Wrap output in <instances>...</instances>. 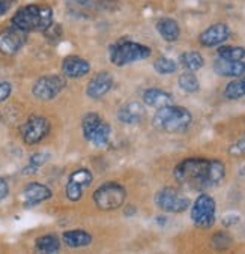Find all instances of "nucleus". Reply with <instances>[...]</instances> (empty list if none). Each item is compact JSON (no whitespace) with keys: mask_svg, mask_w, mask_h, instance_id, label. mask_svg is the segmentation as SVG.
<instances>
[{"mask_svg":"<svg viewBox=\"0 0 245 254\" xmlns=\"http://www.w3.org/2000/svg\"><path fill=\"white\" fill-rule=\"evenodd\" d=\"M35 250L38 253H47V254L58 253L61 250V239L55 233H47L44 236H39L35 241Z\"/></svg>","mask_w":245,"mask_h":254,"instance_id":"obj_21","label":"nucleus"},{"mask_svg":"<svg viewBox=\"0 0 245 254\" xmlns=\"http://www.w3.org/2000/svg\"><path fill=\"white\" fill-rule=\"evenodd\" d=\"M126 200V190L118 182H106L93 192V203L100 211H116Z\"/></svg>","mask_w":245,"mask_h":254,"instance_id":"obj_5","label":"nucleus"},{"mask_svg":"<svg viewBox=\"0 0 245 254\" xmlns=\"http://www.w3.org/2000/svg\"><path fill=\"white\" fill-rule=\"evenodd\" d=\"M26 42V32L12 26L0 33V53L12 56Z\"/></svg>","mask_w":245,"mask_h":254,"instance_id":"obj_12","label":"nucleus"},{"mask_svg":"<svg viewBox=\"0 0 245 254\" xmlns=\"http://www.w3.org/2000/svg\"><path fill=\"white\" fill-rule=\"evenodd\" d=\"M178 64L170 59V58H166V56H160L158 59H155L154 62V69L160 74V75H170V74H175L178 71Z\"/></svg>","mask_w":245,"mask_h":254,"instance_id":"obj_26","label":"nucleus"},{"mask_svg":"<svg viewBox=\"0 0 245 254\" xmlns=\"http://www.w3.org/2000/svg\"><path fill=\"white\" fill-rule=\"evenodd\" d=\"M48 160H50V155L44 154V152H38V154H33L29 160V166L24 169V173H35L39 167H42Z\"/></svg>","mask_w":245,"mask_h":254,"instance_id":"obj_28","label":"nucleus"},{"mask_svg":"<svg viewBox=\"0 0 245 254\" xmlns=\"http://www.w3.org/2000/svg\"><path fill=\"white\" fill-rule=\"evenodd\" d=\"M239 175H241V176H244V178H245V166H244V167H242V169H241V170H239Z\"/></svg>","mask_w":245,"mask_h":254,"instance_id":"obj_36","label":"nucleus"},{"mask_svg":"<svg viewBox=\"0 0 245 254\" xmlns=\"http://www.w3.org/2000/svg\"><path fill=\"white\" fill-rule=\"evenodd\" d=\"M178 84L185 93H195V92H199V89H200L199 78L195 77V74L191 72V71H185L184 74H181L179 78H178Z\"/></svg>","mask_w":245,"mask_h":254,"instance_id":"obj_25","label":"nucleus"},{"mask_svg":"<svg viewBox=\"0 0 245 254\" xmlns=\"http://www.w3.org/2000/svg\"><path fill=\"white\" fill-rule=\"evenodd\" d=\"M12 93V86L8 81H0V103L6 101Z\"/></svg>","mask_w":245,"mask_h":254,"instance_id":"obj_32","label":"nucleus"},{"mask_svg":"<svg viewBox=\"0 0 245 254\" xmlns=\"http://www.w3.org/2000/svg\"><path fill=\"white\" fill-rule=\"evenodd\" d=\"M191 122H192L191 112L185 107L175 106V104L157 109L152 118L154 128L169 134H178L186 131L191 127Z\"/></svg>","mask_w":245,"mask_h":254,"instance_id":"obj_3","label":"nucleus"},{"mask_svg":"<svg viewBox=\"0 0 245 254\" xmlns=\"http://www.w3.org/2000/svg\"><path fill=\"white\" fill-rule=\"evenodd\" d=\"M83 191L84 188L72 181H68L66 182V187H65V195L69 201H78L81 197H83Z\"/></svg>","mask_w":245,"mask_h":254,"instance_id":"obj_29","label":"nucleus"},{"mask_svg":"<svg viewBox=\"0 0 245 254\" xmlns=\"http://www.w3.org/2000/svg\"><path fill=\"white\" fill-rule=\"evenodd\" d=\"M81 131H83V137L98 147L107 146L110 141L112 128L109 122H106L98 113L92 112L84 115L81 121Z\"/></svg>","mask_w":245,"mask_h":254,"instance_id":"obj_6","label":"nucleus"},{"mask_svg":"<svg viewBox=\"0 0 245 254\" xmlns=\"http://www.w3.org/2000/svg\"><path fill=\"white\" fill-rule=\"evenodd\" d=\"M66 86V80L59 75H44L38 78L32 87V93L35 98L41 101H50L56 98Z\"/></svg>","mask_w":245,"mask_h":254,"instance_id":"obj_10","label":"nucleus"},{"mask_svg":"<svg viewBox=\"0 0 245 254\" xmlns=\"http://www.w3.org/2000/svg\"><path fill=\"white\" fill-rule=\"evenodd\" d=\"M90 71V64L78 56H68L62 61V72L66 78H81Z\"/></svg>","mask_w":245,"mask_h":254,"instance_id":"obj_16","label":"nucleus"},{"mask_svg":"<svg viewBox=\"0 0 245 254\" xmlns=\"http://www.w3.org/2000/svg\"><path fill=\"white\" fill-rule=\"evenodd\" d=\"M11 24L26 33L45 32L53 24V11L47 5H26L14 14Z\"/></svg>","mask_w":245,"mask_h":254,"instance_id":"obj_2","label":"nucleus"},{"mask_svg":"<svg viewBox=\"0 0 245 254\" xmlns=\"http://www.w3.org/2000/svg\"><path fill=\"white\" fill-rule=\"evenodd\" d=\"M238 221H239V217H238L236 214H229V215H226V217L223 218V226L230 227V226L236 224Z\"/></svg>","mask_w":245,"mask_h":254,"instance_id":"obj_34","label":"nucleus"},{"mask_svg":"<svg viewBox=\"0 0 245 254\" xmlns=\"http://www.w3.org/2000/svg\"><path fill=\"white\" fill-rule=\"evenodd\" d=\"M92 241H93L92 235L89 232L80 230V229L68 230V232H63V235H62V242L69 248H84V247L90 245Z\"/></svg>","mask_w":245,"mask_h":254,"instance_id":"obj_20","label":"nucleus"},{"mask_svg":"<svg viewBox=\"0 0 245 254\" xmlns=\"http://www.w3.org/2000/svg\"><path fill=\"white\" fill-rule=\"evenodd\" d=\"M152 55V50L135 41H119L110 48V62L119 68L134 62L146 61Z\"/></svg>","mask_w":245,"mask_h":254,"instance_id":"obj_4","label":"nucleus"},{"mask_svg":"<svg viewBox=\"0 0 245 254\" xmlns=\"http://www.w3.org/2000/svg\"><path fill=\"white\" fill-rule=\"evenodd\" d=\"M52 129V124L47 118L41 115H32L21 127H20V134L21 138L26 144H38L41 143Z\"/></svg>","mask_w":245,"mask_h":254,"instance_id":"obj_9","label":"nucleus"},{"mask_svg":"<svg viewBox=\"0 0 245 254\" xmlns=\"http://www.w3.org/2000/svg\"><path fill=\"white\" fill-rule=\"evenodd\" d=\"M214 72L220 77L238 78L245 74V62L244 61H224L218 59L214 62Z\"/></svg>","mask_w":245,"mask_h":254,"instance_id":"obj_18","label":"nucleus"},{"mask_svg":"<svg viewBox=\"0 0 245 254\" xmlns=\"http://www.w3.org/2000/svg\"><path fill=\"white\" fill-rule=\"evenodd\" d=\"M112 87H113V75L109 71H101L89 80L86 86V95L90 99H101L112 90Z\"/></svg>","mask_w":245,"mask_h":254,"instance_id":"obj_13","label":"nucleus"},{"mask_svg":"<svg viewBox=\"0 0 245 254\" xmlns=\"http://www.w3.org/2000/svg\"><path fill=\"white\" fill-rule=\"evenodd\" d=\"M157 32L167 42H176L181 36V26L170 17H163L157 21Z\"/></svg>","mask_w":245,"mask_h":254,"instance_id":"obj_19","label":"nucleus"},{"mask_svg":"<svg viewBox=\"0 0 245 254\" xmlns=\"http://www.w3.org/2000/svg\"><path fill=\"white\" fill-rule=\"evenodd\" d=\"M141 101L149 107L161 109V107L173 104V95L158 87H149V89H144V92L141 93Z\"/></svg>","mask_w":245,"mask_h":254,"instance_id":"obj_17","label":"nucleus"},{"mask_svg":"<svg viewBox=\"0 0 245 254\" xmlns=\"http://www.w3.org/2000/svg\"><path fill=\"white\" fill-rule=\"evenodd\" d=\"M68 181H72V182L81 185L83 188H87L92 184L93 176H92L90 170H87V169H78V170H75V172H72L69 175V179Z\"/></svg>","mask_w":245,"mask_h":254,"instance_id":"obj_27","label":"nucleus"},{"mask_svg":"<svg viewBox=\"0 0 245 254\" xmlns=\"http://www.w3.org/2000/svg\"><path fill=\"white\" fill-rule=\"evenodd\" d=\"M245 96V75L238 77L236 80H232L224 87V98L235 101Z\"/></svg>","mask_w":245,"mask_h":254,"instance_id":"obj_24","label":"nucleus"},{"mask_svg":"<svg viewBox=\"0 0 245 254\" xmlns=\"http://www.w3.org/2000/svg\"><path fill=\"white\" fill-rule=\"evenodd\" d=\"M157 206L167 214H184L189 206L191 201L186 194L175 187H164L155 194Z\"/></svg>","mask_w":245,"mask_h":254,"instance_id":"obj_8","label":"nucleus"},{"mask_svg":"<svg viewBox=\"0 0 245 254\" xmlns=\"http://www.w3.org/2000/svg\"><path fill=\"white\" fill-rule=\"evenodd\" d=\"M146 110H144V103L141 101H128L123 106L119 107L118 110V119L119 122L125 124V125H135L138 122H141V119L144 118Z\"/></svg>","mask_w":245,"mask_h":254,"instance_id":"obj_15","label":"nucleus"},{"mask_svg":"<svg viewBox=\"0 0 245 254\" xmlns=\"http://www.w3.org/2000/svg\"><path fill=\"white\" fill-rule=\"evenodd\" d=\"M179 65L185 71L195 72L205 66V59L199 52H185L179 56Z\"/></svg>","mask_w":245,"mask_h":254,"instance_id":"obj_22","label":"nucleus"},{"mask_svg":"<svg viewBox=\"0 0 245 254\" xmlns=\"http://www.w3.org/2000/svg\"><path fill=\"white\" fill-rule=\"evenodd\" d=\"M189 217L195 227L211 229L217 220V203L214 197L206 192H202L191 205Z\"/></svg>","mask_w":245,"mask_h":254,"instance_id":"obj_7","label":"nucleus"},{"mask_svg":"<svg viewBox=\"0 0 245 254\" xmlns=\"http://www.w3.org/2000/svg\"><path fill=\"white\" fill-rule=\"evenodd\" d=\"M211 244L214 248L217 250H226L232 245V238L229 236V233H224V232H218L212 236L211 239Z\"/></svg>","mask_w":245,"mask_h":254,"instance_id":"obj_31","label":"nucleus"},{"mask_svg":"<svg viewBox=\"0 0 245 254\" xmlns=\"http://www.w3.org/2000/svg\"><path fill=\"white\" fill-rule=\"evenodd\" d=\"M230 33H232L230 27L226 23H215L206 27L199 35V42L202 47H206V48L220 47L230 38Z\"/></svg>","mask_w":245,"mask_h":254,"instance_id":"obj_11","label":"nucleus"},{"mask_svg":"<svg viewBox=\"0 0 245 254\" xmlns=\"http://www.w3.org/2000/svg\"><path fill=\"white\" fill-rule=\"evenodd\" d=\"M9 194V187H8V182L0 176V201H3Z\"/></svg>","mask_w":245,"mask_h":254,"instance_id":"obj_33","label":"nucleus"},{"mask_svg":"<svg viewBox=\"0 0 245 254\" xmlns=\"http://www.w3.org/2000/svg\"><path fill=\"white\" fill-rule=\"evenodd\" d=\"M52 194H53L52 190L47 185L39 184V182H30L23 190V203H24L26 208L36 206V205H39V203L50 198Z\"/></svg>","mask_w":245,"mask_h":254,"instance_id":"obj_14","label":"nucleus"},{"mask_svg":"<svg viewBox=\"0 0 245 254\" xmlns=\"http://www.w3.org/2000/svg\"><path fill=\"white\" fill-rule=\"evenodd\" d=\"M227 154L233 158H241L245 157V134L241 135L236 141H233L229 149H227Z\"/></svg>","mask_w":245,"mask_h":254,"instance_id":"obj_30","label":"nucleus"},{"mask_svg":"<svg viewBox=\"0 0 245 254\" xmlns=\"http://www.w3.org/2000/svg\"><path fill=\"white\" fill-rule=\"evenodd\" d=\"M11 3H12V0H0V17L5 15L9 11Z\"/></svg>","mask_w":245,"mask_h":254,"instance_id":"obj_35","label":"nucleus"},{"mask_svg":"<svg viewBox=\"0 0 245 254\" xmlns=\"http://www.w3.org/2000/svg\"><path fill=\"white\" fill-rule=\"evenodd\" d=\"M217 58L224 61H244L245 48L239 45H220L217 48Z\"/></svg>","mask_w":245,"mask_h":254,"instance_id":"obj_23","label":"nucleus"},{"mask_svg":"<svg viewBox=\"0 0 245 254\" xmlns=\"http://www.w3.org/2000/svg\"><path fill=\"white\" fill-rule=\"evenodd\" d=\"M175 181L195 191L218 187L226 178V166L220 160L186 158L173 169Z\"/></svg>","mask_w":245,"mask_h":254,"instance_id":"obj_1","label":"nucleus"}]
</instances>
